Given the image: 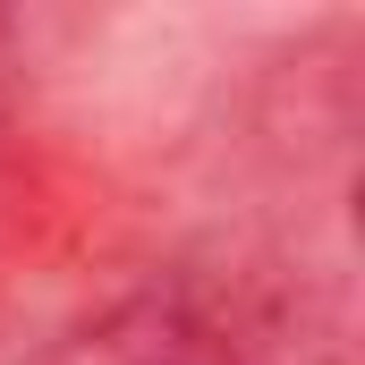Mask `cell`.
Returning <instances> with one entry per match:
<instances>
[{
    "label": "cell",
    "mask_w": 365,
    "mask_h": 365,
    "mask_svg": "<svg viewBox=\"0 0 365 365\" xmlns=\"http://www.w3.org/2000/svg\"><path fill=\"white\" fill-rule=\"evenodd\" d=\"M43 365H255V349L195 289H128L77 314L43 349Z\"/></svg>",
    "instance_id": "obj_1"
}]
</instances>
